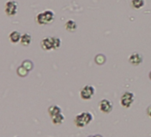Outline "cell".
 <instances>
[{"mask_svg": "<svg viewBox=\"0 0 151 137\" xmlns=\"http://www.w3.org/2000/svg\"><path fill=\"white\" fill-rule=\"evenodd\" d=\"M144 0H132V6L135 9H139L144 6Z\"/></svg>", "mask_w": 151, "mask_h": 137, "instance_id": "14", "label": "cell"}, {"mask_svg": "<svg viewBox=\"0 0 151 137\" xmlns=\"http://www.w3.org/2000/svg\"><path fill=\"white\" fill-rule=\"evenodd\" d=\"M143 61V56L139 53H133L130 57H129V61L132 65H139Z\"/></svg>", "mask_w": 151, "mask_h": 137, "instance_id": "8", "label": "cell"}, {"mask_svg": "<svg viewBox=\"0 0 151 137\" xmlns=\"http://www.w3.org/2000/svg\"><path fill=\"white\" fill-rule=\"evenodd\" d=\"M99 108L103 113H109L113 109V104L109 100L103 99L99 102Z\"/></svg>", "mask_w": 151, "mask_h": 137, "instance_id": "7", "label": "cell"}, {"mask_svg": "<svg viewBox=\"0 0 151 137\" xmlns=\"http://www.w3.org/2000/svg\"><path fill=\"white\" fill-rule=\"evenodd\" d=\"M147 115L151 118V105L147 107Z\"/></svg>", "mask_w": 151, "mask_h": 137, "instance_id": "17", "label": "cell"}, {"mask_svg": "<svg viewBox=\"0 0 151 137\" xmlns=\"http://www.w3.org/2000/svg\"><path fill=\"white\" fill-rule=\"evenodd\" d=\"M22 67H24L27 71H30L31 68H32V67H33V65H32V63L29 61H25L23 63H22Z\"/></svg>", "mask_w": 151, "mask_h": 137, "instance_id": "16", "label": "cell"}, {"mask_svg": "<svg viewBox=\"0 0 151 137\" xmlns=\"http://www.w3.org/2000/svg\"><path fill=\"white\" fill-rule=\"evenodd\" d=\"M134 102V94L131 92H124L120 99V103L124 108H130Z\"/></svg>", "mask_w": 151, "mask_h": 137, "instance_id": "4", "label": "cell"}, {"mask_svg": "<svg viewBox=\"0 0 151 137\" xmlns=\"http://www.w3.org/2000/svg\"><path fill=\"white\" fill-rule=\"evenodd\" d=\"M54 20V14L51 10L44 11L37 14V22L40 25H46L52 22Z\"/></svg>", "mask_w": 151, "mask_h": 137, "instance_id": "3", "label": "cell"}, {"mask_svg": "<svg viewBox=\"0 0 151 137\" xmlns=\"http://www.w3.org/2000/svg\"><path fill=\"white\" fill-rule=\"evenodd\" d=\"M31 41H32V37L30 36V34L29 33H25L23 35H22V37H21V44L23 45V46H29L30 44H31Z\"/></svg>", "mask_w": 151, "mask_h": 137, "instance_id": "10", "label": "cell"}, {"mask_svg": "<svg viewBox=\"0 0 151 137\" xmlns=\"http://www.w3.org/2000/svg\"><path fill=\"white\" fill-rule=\"evenodd\" d=\"M61 45L60 39L59 37H45L41 41V47L45 51H51V50H56L60 48Z\"/></svg>", "mask_w": 151, "mask_h": 137, "instance_id": "1", "label": "cell"}, {"mask_svg": "<svg viewBox=\"0 0 151 137\" xmlns=\"http://www.w3.org/2000/svg\"><path fill=\"white\" fill-rule=\"evenodd\" d=\"M93 119V117L90 112L84 111V112H81L80 114H78L75 117L74 122H75V125L78 127L82 128V127H85L86 125H89Z\"/></svg>", "mask_w": 151, "mask_h": 137, "instance_id": "2", "label": "cell"}, {"mask_svg": "<svg viewBox=\"0 0 151 137\" xmlns=\"http://www.w3.org/2000/svg\"><path fill=\"white\" fill-rule=\"evenodd\" d=\"M95 94V88L93 86H85L80 91V97L83 100H90Z\"/></svg>", "mask_w": 151, "mask_h": 137, "instance_id": "5", "label": "cell"}, {"mask_svg": "<svg viewBox=\"0 0 151 137\" xmlns=\"http://www.w3.org/2000/svg\"><path fill=\"white\" fill-rule=\"evenodd\" d=\"M65 29L68 32H74L77 30L78 29V24L75 21L73 20H68L66 23H65Z\"/></svg>", "mask_w": 151, "mask_h": 137, "instance_id": "9", "label": "cell"}, {"mask_svg": "<svg viewBox=\"0 0 151 137\" xmlns=\"http://www.w3.org/2000/svg\"><path fill=\"white\" fill-rule=\"evenodd\" d=\"M64 120H65V117H64V115L62 113H60V114H58V115L52 118V122L54 125H61L64 122Z\"/></svg>", "mask_w": 151, "mask_h": 137, "instance_id": "13", "label": "cell"}, {"mask_svg": "<svg viewBox=\"0 0 151 137\" xmlns=\"http://www.w3.org/2000/svg\"><path fill=\"white\" fill-rule=\"evenodd\" d=\"M48 113L51 118L61 113V109L58 105H52L48 108Z\"/></svg>", "mask_w": 151, "mask_h": 137, "instance_id": "12", "label": "cell"}, {"mask_svg": "<svg viewBox=\"0 0 151 137\" xmlns=\"http://www.w3.org/2000/svg\"><path fill=\"white\" fill-rule=\"evenodd\" d=\"M5 12L8 16H14L18 12V4L15 1H8L5 6Z\"/></svg>", "mask_w": 151, "mask_h": 137, "instance_id": "6", "label": "cell"}, {"mask_svg": "<svg viewBox=\"0 0 151 137\" xmlns=\"http://www.w3.org/2000/svg\"><path fill=\"white\" fill-rule=\"evenodd\" d=\"M21 37H22L21 33L18 32V31H16V30L12 31V32L10 33V35H9V39H10V41H11L12 43H14V44H16V43L20 42V41H21Z\"/></svg>", "mask_w": 151, "mask_h": 137, "instance_id": "11", "label": "cell"}, {"mask_svg": "<svg viewBox=\"0 0 151 137\" xmlns=\"http://www.w3.org/2000/svg\"><path fill=\"white\" fill-rule=\"evenodd\" d=\"M27 73H28V71L26 70V68H24V67H20L19 68H18V74L20 75V76H22V77H25L26 75H27Z\"/></svg>", "mask_w": 151, "mask_h": 137, "instance_id": "15", "label": "cell"}, {"mask_svg": "<svg viewBox=\"0 0 151 137\" xmlns=\"http://www.w3.org/2000/svg\"><path fill=\"white\" fill-rule=\"evenodd\" d=\"M15 137H19V136H15Z\"/></svg>", "mask_w": 151, "mask_h": 137, "instance_id": "18", "label": "cell"}]
</instances>
